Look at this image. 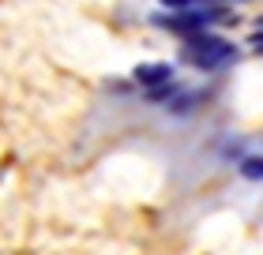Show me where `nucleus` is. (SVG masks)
Segmentation results:
<instances>
[{
	"label": "nucleus",
	"mask_w": 263,
	"mask_h": 255,
	"mask_svg": "<svg viewBox=\"0 0 263 255\" xmlns=\"http://www.w3.org/2000/svg\"><path fill=\"white\" fill-rule=\"evenodd\" d=\"M181 60L192 64L196 71H218V68H230L241 60V49L233 42L218 38L211 30H199V34H188L181 38Z\"/></svg>",
	"instance_id": "obj_1"
},
{
	"label": "nucleus",
	"mask_w": 263,
	"mask_h": 255,
	"mask_svg": "<svg viewBox=\"0 0 263 255\" xmlns=\"http://www.w3.org/2000/svg\"><path fill=\"white\" fill-rule=\"evenodd\" d=\"M218 23H237V15L230 8H214V4H196V8H184V11H158V15H154V27L170 30L177 38L211 30V27H218Z\"/></svg>",
	"instance_id": "obj_2"
},
{
	"label": "nucleus",
	"mask_w": 263,
	"mask_h": 255,
	"mask_svg": "<svg viewBox=\"0 0 263 255\" xmlns=\"http://www.w3.org/2000/svg\"><path fill=\"white\" fill-rule=\"evenodd\" d=\"M132 79H136L143 90H151V87H162V83H173V64L151 60V64H139L136 71H132Z\"/></svg>",
	"instance_id": "obj_3"
},
{
	"label": "nucleus",
	"mask_w": 263,
	"mask_h": 255,
	"mask_svg": "<svg viewBox=\"0 0 263 255\" xmlns=\"http://www.w3.org/2000/svg\"><path fill=\"white\" fill-rule=\"evenodd\" d=\"M241 176H245V180H263V154L241 158Z\"/></svg>",
	"instance_id": "obj_4"
},
{
	"label": "nucleus",
	"mask_w": 263,
	"mask_h": 255,
	"mask_svg": "<svg viewBox=\"0 0 263 255\" xmlns=\"http://www.w3.org/2000/svg\"><path fill=\"white\" fill-rule=\"evenodd\" d=\"M162 11H184V8H196L199 0H158Z\"/></svg>",
	"instance_id": "obj_5"
},
{
	"label": "nucleus",
	"mask_w": 263,
	"mask_h": 255,
	"mask_svg": "<svg viewBox=\"0 0 263 255\" xmlns=\"http://www.w3.org/2000/svg\"><path fill=\"white\" fill-rule=\"evenodd\" d=\"M248 45H252V49H259V53H263V27H256V34H252V38H248Z\"/></svg>",
	"instance_id": "obj_6"
},
{
	"label": "nucleus",
	"mask_w": 263,
	"mask_h": 255,
	"mask_svg": "<svg viewBox=\"0 0 263 255\" xmlns=\"http://www.w3.org/2000/svg\"><path fill=\"white\" fill-rule=\"evenodd\" d=\"M199 4H226V0H199Z\"/></svg>",
	"instance_id": "obj_7"
}]
</instances>
